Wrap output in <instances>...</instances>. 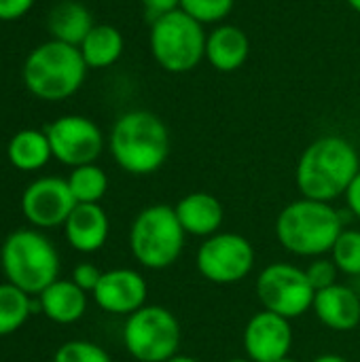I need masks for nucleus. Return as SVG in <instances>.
<instances>
[{"label":"nucleus","mask_w":360,"mask_h":362,"mask_svg":"<svg viewBox=\"0 0 360 362\" xmlns=\"http://www.w3.org/2000/svg\"><path fill=\"white\" fill-rule=\"evenodd\" d=\"M359 172L360 157L354 144L342 136H323L301 153L295 182L301 197L331 204L346 195Z\"/></svg>","instance_id":"nucleus-1"},{"label":"nucleus","mask_w":360,"mask_h":362,"mask_svg":"<svg viewBox=\"0 0 360 362\" xmlns=\"http://www.w3.org/2000/svg\"><path fill=\"white\" fill-rule=\"evenodd\" d=\"M344 229V218L331 204L308 197L286 204L276 218L280 246L303 259L327 257Z\"/></svg>","instance_id":"nucleus-2"},{"label":"nucleus","mask_w":360,"mask_h":362,"mask_svg":"<svg viewBox=\"0 0 360 362\" xmlns=\"http://www.w3.org/2000/svg\"><path fill=\"white\" fill-rule=\"evenodd\" d=\"M108 146L121 170L149 176L170 157V132L155 112L129 110L115 121Z\"/></svg>","instance_id":"nucleus-3"},{"label":"nucleus","mask_w":360,"mask_h":362,"mask_svg":"<svg viewBox=\"0 0 360 362\" xmlns=\"http://www.w3.org/2000/svg\"><path fill=\"white\" fill-rule=\"evenodd\" d=\"M21 74L32 95L47 102H59L81 89L87 64L79 47L51 38L32 49L23 62Z\"/></svg>","instance_id":"nucleus-4"},{"label":"nucleus","mask_w":360,"mask_h":362,"mask_svg":"<svg viewBox=\"0 0 360 362\" xmlns=\"http://www.w3.org/2000/svg\"><path fill=\"white\" fill-rule=\"evenodd\" d=\"M187 233L168 204H153L142 208L129 227V250L134 259L146 269L172 267L185 250Z\"/></svg>","instance_id":"nucleus-5"},{"label":"nucleus","mask_w":360,"mask_h":362,"mask_svg":"<svg viewBox=\"0 0 360 362\" xmlns=\"http://www.w3.org/2000/svg\"><path fill=\"white\" fill-rule=\"evenodd\" d=\"M4 276L8 284L28 295H40L59 276V257L53 244L36 231L11 233L0 252Z\"/></svg>","instance_id":"nucleus-6"},{"label":"nucleus","mask_w":360,"mask_h":362,"mask_svg":"<svg viewBox=\"0 0 360 362\" xmlns=\"http://www.w3.org/2000/svg\"><path fill=\"white\" fill-rule=\"evenodd\" d=\"M149 40L155 62L172 74L189 72L206 57L204 25L180 8L155 19Z\"/></svg>","instance_id":"nucleus-7"},{"label":"nucleus","mask_w":360,"mask_h":362,"mask_svg":"<svg viewBox=\"0 0 360 362\" xmlns=\"http://www.w3.org/2000/svg\"><path fill=\"white\" fill-rule=\"evenodd\" d=\"M182 339L178 318L163 305H144L123 325V346L138 362H168Z\"/></svg>","instance_id":"nucleus-8"},{"label":"nucleus","mask_w":360,"mask_h":362,"mask_svg":"<svg viewBox=\"0 0 360 362\" xmlns=\"http://www.w3.org/2000/svg\"><path fill=\"white\" fill-rule=\"evenodd\" d=\"M255 291L263 310L289 320L301 318L306 312H310L316 295L306 269L284 261L263 267L257 276Z\"/></svg>","instance_id":"nucleus-9"},{"label":"nucleus","mask_w":360,"mask_h":362,"mask_svg":"<svg viewBox=\"0 0 360 362\" xmlns=\"http://www.w3.org/2000/svg\"><path fill=\"white\" fill-rule=\"evenodd\" d=\"M257 261L255 246L240 233L219 231L206 238L195 252V267L212 284L229 286L250 276Z\"/></svg>","instance_id":"nucleus-10"},{"label":"nucleus","mask_w":360,"mask_h":362,"mask_svg":"<svg viewBox=\"0 0 360 362\" xmlns=\"http://www.w3.org/2000/svg\"><path fill=\"white\" fill-rule=\"evenodd\" d=\"M51 153L57 161L79 168L87 163H95L104 148V136L100 127L81 115H66L55 119L45 129Z\"/></svg>","instance_id":"nucleus-11"},{"label":"nucleus","mask_w":360,"mask_h":362,"mask_svg":"<svg viewBox=\"0 0 360 362\" xmlns=\"http://www.w3.org/2000/svg\"><path fill=\"white\" fill-rule=\"evenodd\" d=\"M293 339L291 320L267 310L250 316L242 335L246 358L252 362H276L286 358L291 354Z\"/></svg>","instance_id":"nucleus-12"},{"label":"nucleus","mask_w":360,"mask_h":362,"mask_svg":"<svg viewBox=\"0 0 360 362\" xmlns=\"http://www.w3.org/2000/svg\"><path fill=\"white\" fill-rule=\"evenodd\" d=\"M76 199L68 187V180L47 176L34 180L21 197L23 216L36 227L64 225L74 210Z\"/></svg>","instance_id":"nucleus-13"},{"label":"nucleus","mask_w":360,"mask_h":362,"mask_svg":"<svg viewBox=\"0 0 360 362\" xmlns=\"http://www.w3.org/2000/svg\"><path fill=\"white\" fill-rule=\"evenodd\" d=\"M91 295L100 310L117 316H132L146 305L149 284L140 272L119 267L104 272Z\"/></svg>","instance_id":"nucleus-14"},{"label":"nucleus","mask_w":360,"mask_h":362,"mask_svg":"<svg viewBox=\"0 0 360 362\" xmlns=\"http://www.w3.org/2000/svg\"><path fill=\"white\" fill-rule=\"evenodd\" d=\"M312 312L331 331L348 333L360 325L359 293L346 284H333L329 288L316 291Z\"/></svg>","instance_id":"nucleus-15"},{"label":"nucleus","mask_w":360,"mask_h":362,"mask_svg":"<svg viewBox=\"0 0 360 362\" xmlns=\"http://www.w3.org/2000/svg\"><path fill=\"white\" fill-rule=\"evenodd\" d=\"M174 210L185 233L202 240L219 233L225 221V208L221 199L206 191H193L180 197Z\"/></svg>","instance_id":"nucleus-16"},{"label":"nucleus","mask_w":360,"mask_h":362,"mask_svg":"<svg viewBox=\"0 0 360 362\" xmlns=\"http://www.w3.org/2000/svg\"><path fill=\"white\" fill-rule=\"evenodd\" d=\"M68 244L79 252H95L100 250L110 231V223L100 204H76L64 223Z\"/></svg>","instance_id":"nucleus-17"},{"label":"nucleus","mask_w":360,"mask_h":362,"mask_svg":"<svg viewBox=\"0 0 360 362\" xmlns=\"http://www.w3.org/2000/svg\"><path fill=\"white\" fill-rule=\"evenodd\" d=\"M248 53L250 40L238 25L221 23L206 36V59L219 72H233L242 68Z\"/></svg>","instance_id":"nucleus-18"},{"label":"nucleus","mask_w":360,"mask_h":362,"mask_svg":"<svg viewBox=\"0 0 360 362\" xmlns=\"http://www.w3.org/2000/svg\"><path fill=\"white\" fill-rule=\"evenodd\" d=\"M38 297L45 316L57 325H72L81 320L87 310V293L72 280H55Z\"/></svg>","instance_id":"nucleus-19"},{"label":"nucleus","mask_w":360,"mask_h":362,"mask_svg":"<svg viewBox=\"0 0 360 362\" xmlns=\"http://www.w3.org/2000/svg\"><path fill=\"white\" fill-rule=\"evenodd\" d=\"M93 25L95 23L91 19L89 8L76 0H62L49 13V32L53 40L72 47H81Z\"/></svg>","instance_id":"nucleus-20"},{"label":"nucleus","mask_w":360,"mask_h":362,"mask_svg":"<svg viewBox=\"0 0 360 362\" xmlns=\"http://www.w3.org/2000/svg\"><path fill=\"white\" fill-rule=\"evenodd\" d=\"M81 55L87 68H108L112 66L123 53V36L115 25L98 23L81 42Z\"/></svg>","instance_id":"nucleus-21"},{"label":"nucleus","mask_w":360,"mask_h":362,"mask_svg":"<svg viewBox=\"0 0 360 362\" xmlns=\"http://www.w3.org/2000/svg\"><path fill=\"white\" fill-rule=\"evenodd\" d=\"M6 155H8L11 163L21 172L40 170L53 157L47 134L38 132V129H21V132H17L8 142Z\"/></svg>","instance_id":"nucleus-22"},{"label":"nucleus","mask_w":360,"mask_h":362,"mask_svg":"<svg viewBox=\"0 0 360 362\" xmlns=\"http://www.w3.org/2000/svg\"><path fill=\"white\" fill-rule=\"evenodd\" d=\"M68 187L76 199V204H98L108 189V176L95 163L79 165L72 170L68 178Z\"/></svg>","instance_id":"nucleus-23"},{"label":"nucleus","mask_w":360,"mask_h":362,"mask_svg":"<svg viewBox=\"0 0 360 362\" xmlns=\"http://www.w3.org/2000/svg\"><path fill=\"white\" fill-rule=\"evenodd\" d=\"M32 310L28 293L13 284H0V337L15 333Z\"/></svg>","instance_id":"nucleus-24"},{"label":"nucleus","mask_w":360,"mask_h":362,"mask_svg":"<svg viewBox=\"0 0 360 362\" xmlns=\"http://www.w3.org/2000/svg\"><path fill=\"white\" fill-rule=\"evenodd\" d=\"M329 257L337 265L339 274L360 278V229H344L335 240Z\"/></svg>","instance_id":"nucleus-25"},{"label":"nucleus","mask_w":360,"mask_h":362,"mask_svg":"<svg viewBox=\"0 0 360 362\" xmlns=\"http://www.w3.org/2000/svg\"><path fill=\"white\" fill-rule=\"evenodd\" d=\"M236 0H180V11L202 25L219 23L233 11Z\"/></svg>","instance_id":"nucleus-26"},{"label":"nucleus","mask_w":360,"mask_h":362,"mask_svg":"<svg viewBox=\"0 0 360 362\" xmlns=\"http://www.w3.org/2000/svg\"><path fill=\"white\" fill-rule=\"evenodd\" d=\"M53 362H112V358L108 356V352L91 341H83V339H76V341H68L64 344L55 356Z\"/></svg>","instance_id":"nucleus-27"},{"label":"nucleus","mask_w":360,"mask_h":362,"mask_svg":"<svg viewBox=\"0 0 360 362\" xmlns=\"http://www.w3.org/2000/svg\"><path fill=\"white\" fill-rule=\"evenodd\" d=\"M306 276H308L314 291H323V288H329V286L337 284L339 269H337V265L333 263L331 257H316L306 267Z\"/></svg>","instance_id":"nucleus-28"},{"label":"nucleus","mask_w":360,"mask_h":362,"mask_svg":"<svg viewBox=\"0 0 360 362\" xmlns=\"http://www.w3.org/2000/svg\"><path fill=\"white\" fill-rule=\"evenodd\" d=\"M102 274L104 272H100L93 263H81L72 272V282L79 288H83L85 293H93L98 282H100V278H102Z\"/></svg>","instance_id":"nucleus-29"},{"label":"nucleus","mask_w":360,"mask_h":362,"mask_svg":"<svg viewBox=\"0 0 360 362\" xmlns=\"http://www.w3.org/2000/svg\"><path fill=\"white\" fill-rule=\"evenodd\" d=\"M34 0H0V21H15L21 19L30 8Z\"/></svg>","instance_id":"nucleus-30"},{"label":"nucleus","mask_w":360,"mask_h":362,"mask_svg":"<svg viewBox=\"0 0 360 362\" xmlns=\"http://www.w3.org/2000/svg\"><path fill=\"white\" fill-rule=\"evenodd\" d=\"M142 6H144V13L146 17L151 19V23L176 8H180V0H140Z\"/></svg>","instance_id":"nucleus-31"},{"label":"nucleus","mask_w":360,"mask_h":362,"mask_svg":"<svg viewBox=\"0 0 360 362\" xmlns=\"http://www.w3.org/2000/svg\"><path fill=\"white\" fill-rule=\"evenodd\" d=\"M346 206H348V210L356 216L360 221V172L356 174V178L352 180V185L348 187V191H346Z\"/></svg>","instance_id":"nucleus-32"},{"label":"nucleus","mask_w":360,"mask_h":362,"mask_svg":"<svg viewBox=\"0 0 360 362\" xmlns=\"http://www.w3.org/2000/svg\"><path fill=\"white\" fill-rule=\"evenodd\" d=\"M312 362H350L348 358H344V356H339V354H320V356H316Z\"/></svg>","instance_id":"nucleus-33"},{"label":"nucleus","mask_w":360,"mask_h":362,"mask_svg":"<svg viewBox=\"0 0 360 362\" xmlns=\"http://www.w3.org/2000/svg\"><path fill=\"white\" fill-rule=\"evenodd\" d=\"M168 362H202L197 361V358H193V356H185V354H176L174 358H170Z\"/></svg>","instance_id":"nucleus-34"},{"label":"nucleus","mask_w":360,"mask_h":362,"mask_svg":"<svg viewBox=\"0 0 360 362\" xmlns=\"http://www.w3.org/2000/svg\"><path fill=\"white\" fill-rule=\"evenodd\" d=\"M348 4H350V6H352L354 11H359V13H360V0H348Z\"/></svg>","instance_id":"nucleus-35"},{"label":"nucleus","mask_w":360,"mask_h":362,"mask_svg":"<svg viewBox=\"0 0 360 362\" xmlns=\"http://www.w3.org/2000/svg\"><path fill=\"white\" fill-rule=\"evenodd\" d=\"M227 362H252L250 358H231V361H227Z\"/></svg>","instance_id":"nucleus-36"},{"label":"nucleus","mask_w":360,"mask_h":362,"mask_svg":"<svg viewBox=\"0 0 360 362\" xmlns=\"http://www.w3.org/2000/svg\"><path fill=\"white\" fill-rule=\"evenodd\" d=\"M276 362H299V361H295V358H291V356H286V358H282V361H276Z\"/></svg>","instance_id":"nucleus-37"}]
</instances>
